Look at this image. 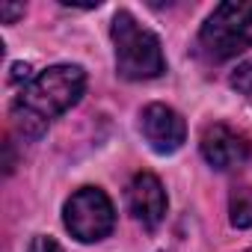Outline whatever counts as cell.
Wrapping results in <instances>:
<instances>
[{"label":"cell","mask_w":252,"mask_h":252,"mask_svg":"<svg viewBox=\"0 0 252 252\" xmlns=\"http://www.w3.org/2000/svg\"><path fill=\"white\" fill-rule=\"evenodd\" d=\"M86 89V71L80 65H51L36 74L12 104V122L21 137H42L48 125L80 101Z\"/></svg>","instance_id":"6da1fadb"},{"label":"cell","mask_w":252,"mask_h":252,"mask_svg":"<svg viewBox=\"0 0 252 252\" xmlns=\"http://www.w3.org/2000/svg\"><path fill=\"white\" fill-rule=\"evenodd\" d=\"M113 48H116V71L125 80H152L160 77L166 68L160 39L143 27L131 12L119 9L110 27Z\"/></svg>","instance_id":"7a4b0ae2"},{"label":"cell","mask_w":252,"mask_h":252,"mask_svg":"<svg viewBox=\"0 0 252 252\" xmlns=\"http://www.w3.org/2000/svg\"><path fill=\"white\" fill-rule=\"evenodd\" d=\"M252 48V0L220 3L199 30V51L211 63H222Z\"/></svg>","instance_id":"3957f363"},{"label":"cell","mask_w":252,"mask_h":252,"mask_svg":"<svg viewBox=\"0 0 252 252\" xmlns=\"http://www.w3.org/2000/svg\"><path fill=\"white\" fill-rule=\"evenodd\" d=\"M63 222L80 243L104 240L116 225V208L98 187H80L63 208Z\"/></svg>","instance_id":"277c9868"},{"label":"cell","mask_w":252,"mask_h":252,"mask_svg":"<svg viewBox=\"0 0 252 252\" xmlns=\"http://www.w3.org/2000/svg\"><path fill=\"white\" fill-rule=\"evenodd\" d=\"M199 149H202V158H205L214 169H220V172L243 166V163L249 160V155H252L249 137L240 134L237 128H231V125H222V122L208 125L205 134H202Z\"/></svg>","instance_id":"5b68a950"},{"label":"cell","mask_w":252,"mask_h":252,"mask_svg":"<svg viewBox=\"0 0 252 252\" xmlns=\"http://www.w3.org/2000/svg\"><path fill=\"white\" fill-rule=\"evenodd\" d=\"M140 131L158 155H172L187 140V125L169 104H149L140 116Z\"/></svg>","instance_id":"8992f818"},{"label":"cell","mask_w":252,"mask_h":252,"mask_svg":"<svg viewBox=\"0 0 252 252\" xmlns=\"http://www.w3.org/2000/svg\"><path fill=\"white\" fill-rule=\"evenodd\" d=\"M128 208L146 228L160 225L166 217V190L160 178L152 172H137L128 184Z\"/></svg>","instance_id":"52a82bcc"},{"label":"cell","mask_w":252,"mask_h":252,"mask_svg":"<svg viewBox=\"0 0 252 252\" xmlns=\"http://www.w3.org/2000/svg\"><path fill=\"white\" fill-rule=\"evenodd\" d=\"M228 214H231L234 228H249L252 225V187H240V190L231 193Z\"/></svg>","instance_id":"ba28073f"},{"label":"cell","mask_w":252,"mask_h":252,"mask_svg":"<svg viewBox=\"0 0 252 252\" xmlns=\"http://www.w3.org/2000/svg\"><path fill=\"white\" fill-rule=\"evenodd\" d=\"M228 83H231L237 92H243V95H252V60H243V63H240V65L231 71Z\"/></svg>","instance_id":"9c48e42d"},{"label":"cell","mask_w":252,"mask_h":252,"mask_svg":"<svg viewBox=\"0 0 252 252\" xmlns=\"http://www.w3.org/2000/svg\"><path fill=\"white\" fill-rule=\"evenodd\" d=\"M27 252H63V246H60L54 237H48V234H36Z\"/></svg>","instance_id":"30bf717a"},{"label":"cell","mask_w":252,"mask_h":252,"mask_svg":"<svg viewBox=\"0 0 252 252\" xmlns=\"http://www.w3.org/2000/svg\"><path fill=\"white\" fill-rule=\"evenodd\" d=\"M0 15H3L6 24H12L18 15H24V6H12V3H0Z\"/></svg>","instance_id":"8fae6325"},{"label":"cell","mask_w":252,"mask_h":252,"mask_svg":"<svg viewBox=\"0 0 252 252\" xmlns=\"http://www.w3.org/2000/svg\"><path fill=\"white\" fill-rule=\"evenodd\" d=\"M27 77H30V65L15 63V65H12V80H15V83H21V80H27Z\"/></svg>","instance_id":"7c38bea8"},{"label":"cell","mask_w":252,"mask_h":252,"mask_svg":"<svg viewBox=\"0 0 252 252\" xmlns=\"http://www.w3.org/2000/svg\"><path fill=\"white\" fill-rule=\"evenodd\" d=\"M246 252H252V246H249V249H246Z\"/></svg>","instance_id":"4fadbf2b"}]
</instances>
